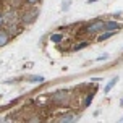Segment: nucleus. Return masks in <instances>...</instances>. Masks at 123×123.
<instances>
[{"instance_id": "obj_8", "label": "nucleus", "mask_w": 123, "mask_h": 123, "mask_svg": "<svg viewBox=\"0 0 123 123\" xmlns=\"http://www.w3.org/2000/svg\"><path fill=\"white\" fill-rule=\"evenodd\" d=\"M113 32H115V31H105L104 34H99L97 41H99V42H104V41H107L110 36H113Z\"/></svg>"}, {"instance_id": "obj_7", "label": "nucleus", "mask_w": 123, "mask_h": 123, "mask_svg": "<svg viewBox=\"0 0 123 123\" xmlns=\"http://www.w3.org/2000/svg\"><path fill=\"white\" fill-rule=\"evenodd\" d=\"M117 83H118V76H113V78H112V80L109 81V83H107V86H105L104 92H110V91H112V87L115 86Z\"/></svg>"}, {"instance_id": "obj_6", "label": "nucleus", "mask_w": 123, "mask_h": 123, "mask_svg": "<svg viewBox=\"0 0 123 123\" xmlns=\"http://www.w3.org/2000/svg\"><path fill=\"white\" fill-rule=\"evenodd\" d=\"M120 28H122V25L117 23V21H107V23H104V29H107V31H118Z\"/></svg>"}, {"instance_id": "obj_11", "label": "nucleus", "mask_w": 123, "mask_h": 123, "mask_svg": "<svg viewBox=\"0 0 123 123\" xmlns=\"http://www.w3.org/2000/svg\"><path fill=\"white\" fill-rule=\"evenodd\" d=\"M29 81H31V83H44L45 78H44V76H31Z\"/></svg>"}, {"instance_id": "obj_15", "label": "nucleus", "mask_w": 123, "mask_h": 123, "mask_svg": "<svg viewBox=\"0 0 123 123\" xmlns=\"http://www.w3.org/2000/svg\"><path fill=\"white\" fill-rule=\"evenodd\" d=\"M2 25H3V15L0 13V28H2Z\"/></svg>"}, {"instance_id": "obj_4", "label": "nucleus", "mask_w": 123, "mask_h": 123, "mask_svg": "<svg viewBox=\"0 0 123 123\" xmlns=\"http://www.w3.org/2000/svg\"><path fill=\"white\" fill-rule=\"evenodd\" d=\"M102 29H104V21H94V23H91L86 28V32L94 34V32H100Z\"/></svg>"}, {"instance_id": "obj_13", "label": "nucleus", "mask_w": 123, "mask_h": 123, "mask_svg": "<svg viewBox=\"0 0 123 123\" xmlns=\"http://www.w3.org/2000/svg\"><path fill=\"white\" fill-rule=\"evenodd\" d=\"M92 99H94V92H92V94H89V96H87L86 97V100H84V105H91V102H92Z\"/></svg>"}, {"instance_id": "obj_2", "label": "nucleus", "mask_w": 123, "mask_h": 123, "mask_svg": "<svg viewBox=\"0 0 123 123\" xmlns=\"http://www.w3.org/2000/svg\"><path fill=\"white\" fill-rule=\"evenodd\" d=\"M78 113L76 112H67V113H63L62 117H58V122L62 123H73V122H78Z\"/></svg>"}, {"instance_id": "obj_14", "label": "nucleus", "mask_w": 123, "mask_h": 123, "mask_svg": "<svg viewBox=\"0 0 123 123\" xmlns=\"http://www.w3.org/2000/svg\"><path fill=\"white\" fill-rule=\"evenodd\" d=\"M37 2H39V0H28V3H29V5H34V3H37Z\"/></svg>"}, {"instance_id": "obj_5", "label": "nucleus", "mask_w": 123, "mask_h": 123, "mask_svg": "<svg viewBox=\"0 0 123 123\" xmlns=\"http://www.w3.org/2000/svg\"><path fill=\"white\" fill-rule=\"evenodd\" d=\"M12 34L8 32V31H5V29H0V49L2 47H5L6 44L10 42V39H12Z\"/></svg>"}, {"instance_id": "obj_10", "label": "nucleus", "mask_w": 123, "mask_h": 123, "mask_svg": "<svg viewBox=\"0 0 123 123\" xmlns=\"http://www.w3.org/2000/svg\"><path fill=\"white\" fill-rule=\"evenodd\" d=\"M8 32H10V34H18L19 32V28L18 26H16V23H10V26H8Z\"/></svg>"}, {"instance_id": "obj_12", "label": "nucleus", "mask_w": 123, "mask_h": 123, "mask_svg": "<svg viewBox=\"0 0 123 123\" xmlns=\"http://www.w3.org/2000/svg\"><path fill=\"white\" fill-rule=\"evenodd\" d=\"M84 47H87V42H80V44H76V45H73L71 50H81V49H84Z\"/></svg>"}, {"instance_id": "obj_3", "label": "nucleus", "mask_w": 123, "mask_h": 123, "mask_svg": "<svg viewBox=\"0 0 123 123\" xmlns=\"http://www.w3.org/2000/svg\"><path fill=\"white\" fill-rule=\"evenodd\" d=\"M68 97V91H65V89H62V91H57L52 94V100L55 102V104H62L63 100H67Z\"/></svg>"}, {"instance_id": "obj_1", "label": "nucleus", "mask_w": 123, "mask_h": 123, "mask_svg": "<svg viewBox=\"0 0 123 123\" xmlns=\"http://www.w3.org/2000/svg\"><path fill=\"white\" fill-rule=\"evenodd\" d=\"M37 15H39V10L37 8H32V10H28V12L23 15V18H21V21L25 23V25H29V23H32L34 19L37 18Z\"/></svg>"}, {"instance_id": "obj_9", "label": "nucleus", "mask_w": 123, "mask_h": 123, "mask_svg": "<svg viewBox=\"0 0 123 123\" xmlns=\"http://www.w3.org/2000/svg\"><path fill=\"white\" fill-rule=\"evenodd\" d=\"M50 41H52V42H55V44L62 42V41H63V34H60V32H55V34H52V36H50Z\"/></svg>"}]
</instances>
